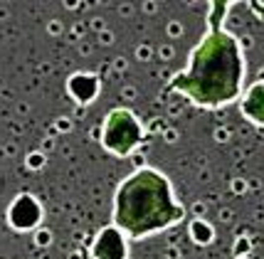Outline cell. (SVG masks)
I'll list each match as a JSON object with an SVG mask.
<instances>
[{"label": "cell", "instance_id": "obj_6", "mask_svg": "<svg viewBox=\"0 0 264 259\" xmlns=\"http://www.w3.org/2000/svg\"><path fill=\"white\" fill-rule=\"evenodd\" d=\"M67 91L69 96L77 101V104H91L99 91H101V82L96 74H89V72H77L67 79Z\"/></svg>", "mask_w": 264, "mask_h": 259}, {"label": "cell", "instance_id": "obj_9", "mask_svg": "<svg viewBox=\"0 0 264 259\" xmlns=\"http://www.w3.org/2000/svg\"><path fill=\"white\" fill-rule=\"evenodd\" d=\"M235 259H247V257H235Z\"/></svg>", "mask_w": 264, "mask_h": 259}, {"label": "cell", "instance_id": "obj_2", "mask_svg": "<svg viewBox=\"0 0 264 259\" xmlns=\"http://www.w3.org/2000/svg\"><path fill=\"white\" fill-rule=\"evenodd\" d=\"M185 217V208L173 193V183L166 173L151 166H141L129 173L116 193L111 225H116L129 242L153 237Z\"/></svg>", "mask_w": 264, "mask_h": 259}, {"label": "cell", "instance_id": "obj_5", "mask_svg": "<svg viewBox=\"0 0 264 259\" xmlns=\"http://www.w3.org/2000/svg\"><path fill=\"white\" fill-rule=\"evenodd\" d=\"M91 257L94 259H129V237L116 225L101 227L99 235L91 242Z\"/></svg>", "mask_w": 264, "mask_h": 259}, {"label": "cell", "instance_id": "obj_4", "mask_svg": "<svg viewBox=\"0 0 264 259\" xmlns=\"http://www.w3.org/2000/svg\"><path fill=\"white\" fill-rule=\"evenodd\" d=\"M44 217V210H42V203L30 195V193H20L10 208H7V225L17 232H30L35 230Z\"/></svg>", "mask_w": 264, "mask_h": 259}, {"label": "cell", "instance_id": "obj_8", "mask_svg": "<svg viewBox=\"0 0 264 259\" xmlns=\"http://www.w3.org/2000/svg\"><path fill=\"white\" fill-rule=\"evenodd\" d=\"M190 237H193V242H198V245H210V242L215 240V230H213V225L205 222V220H193V222H190Z\"/></svg>", "mask_w": 264, "mask_h": 259}, {"label": "cell", "instance_id": "obj_3", "mask_svg": "<svg viewBox=\"0 0 264 259\" xmlns=\"http://www.w3.org/2000/svg\"><path fill=\"white\" fill-rule=\"evenodd\" d=\"M141 141H143V126L131 109L116 106L106 114V119L101 124L104 151H109L116 158H126L141 146Z\"/></svg>", "mask_w": 264, "mask_h": 259}, {"label": "cell", "instance_id": "obj_1", "mask_svg": "<svg viewBox=\"0 0 264 259\" xmlns=\"http://www.w3.org/2000/svg\"><path fill=\"white\" fill-rule=\"evenodd\" d=\"M230 2H210L208 25L200 42L193 47L188 64L173 74L171 89L188 96L200 109H222L245 94V54L240 40L225 27Z\"/></svg>", "mask_w": 264, "mask_h": 259}, {"label": "cell", "instance_id": "obj_7", "mask_svg": "<svg viewBox=\"0 0 264 259\" xmlns=\"http://www.w3.org/2000/svg\"><path fill=\"white\" fill-rule=\"evenodd\" d=\"M240 111L250 124L264 129V82H255L245 89L240 99Z\"/></svg>", "mask_w": 264, "mask_h": 259}]
</instances>
